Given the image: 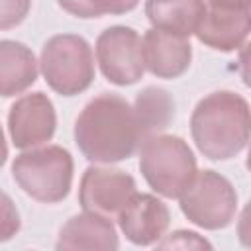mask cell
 <instances>
[{
  "mask_svg": "<svg viewBox=\"0 0 251 251\" xmlns=\"http://www.w3.org/2000/svg\"><path fill=\"white\" fill-rule=\"evenodd\" d=\"M143 139L133 106L118 94L102 92L75 120V143L92 163L126 161L139 149Z\"/></svg>",
  "mask_w": 251,
  "mask_h": 251,
  "instance_id": "1",
  "label": "cell"
},
{
  "mask_svg": "<svg viewBox=\"0 0 251 251\" xmlns=\"http://www.w3.org/2000/svg\"><path fill=\"white\" fill-rule=\"evenodd\" d=\"M249 102L231 90L204 96L190 116V135L198 151L212 161L237 157L249 141Z\"/></svg>",
  "mask_w": 251,
  "mask_h": 251,
  "instance_id": "2",
  "label": "cell"
},
{
  "mask_svg": "<svg viewBox=\"0 0 251 251\" xmlns=\"http://www.w3.org/2000/svg\"><path fill=\"white\" fill-rule=\"evenodd\" d=\"M137 151L145 182L163 198H178L198 171L190 145L178 135H147Z\"/></svg>",
  "mask_w": 251,
  "mask_h": 251,
  "instance_id": "3",
  "label": "cell"
},
{
  "mask_svg": "<svg viewBox=\"0 0 251 251\" xmlns=\"http://www.w3.org/2000/svg\"><path fill=\"white\" fill-rule=\"evenodd\" d=\"M73 155L61 145L31 147L12 163L16 184L33 200L57 204L65 200L73 186Z\"/></svg>",
  "mask_w": 251,
  "mask_h": 251,
  "instance_id": "4",
  "label": "cell"
},
{
  "mask_svg": "<svg viewBox=\"0 0 251 251\" xmlns=\"http://www.w3.org/2000/svg\"><path fill=\"white\" fill-rule=\"evenodd\" d=\"M39 69L53 92L61 96H76L94 80L92 47L80 35L57 33L43 43Z\"/></svg>",
  "mask_w": 251,
  "mask_h": 251,
  "instance_id": "5",
  "label": "cell"
},
{
  "mask_svg": "<svg viewBox=\"0 0 251 251\" xmlns=\"http://www.w3.org/2000/svg\"><path fill=\"white\" fill-rule=\"evenodd\" d=\"M184 218L202 229H224L237 214V192L233 184L212 169L196 171L192 182L178 196Z\"/></svg>",
  "mask_w": 251,
  "mask_h": 251,
  "instance_id": "6",
  "label": "cell"
},
{
  "mask_svg": "<svg viewBox=\"0 0 251 251\" xmlns=\"http://www.w3.org/2000/svg\"><path fill=\"white\" fill-rule=\"evenodd\" d=\"M96 63L108 82L116 86L135 84L143 73L141 37L129 25L106 27L96 37Z\"/></svg>",
  "mask_w": 251,
  "mask_h": 251,
  "instance_id": "7",
  "label": "cell"
},
{
  "mask_svg": "<svg viewBox=\"0 0 251 251\" xmlns=\"http://www.w3.org/2000/svg\"><path fill=\"white\" fill-rule=\"evenodd\" d=\"M57 127V114L45 92L20 96L8 112V131L14 147L31 149L51 141Z\"/></svg>",
  "mask_w": 251,
  "mask_h": 251,
  "instance_id": "8",
  "label": "cell"
},
{
  "mask_svg": "<svg viewBox=\"0 0 251 251\" xmlns=\"http://www.w3.org/2000/svg\"><path fill=\"white\" fill-rule=\"evenodd\" d=\"M135 178L122 169L88 167L78 184V204L82 210L114 216L135 194Z\"/></svg>",
  "mask_w": 251,
  "mask_h": 251,
  "instance_id": "9",
  "label": "cell"
},
{
  "mask_svg": "<svg viewBox=\"0 0 251 251\" xmlns=\"http://www.w3.org/2000/svg\"><path fill=\"white\" fill-rule=\"evenodd\" d=\"M118 224L133 245H155L171 224V212L161 198L135 192L118 212Z\"/></svg>",
  "mask_w": 251,
  "mask_h": 251,
  "instance_id": "10",
  "label": "cell"
},
{
  "mask_svg": "<svg viewBox=\"0 0 251 251\" xmlns=\"http://www.w3.org/2000/svg\"><path fill=\"white\" fill-rule=\"evenodd\" d=\"M143 67L157 78H178L192 61V45L188 37L151 27L141 37Z\"/></svg>",
  "mask_w": 251,
  "mask_h": 251,
  "instance_id": "11",
  "label": "cell"
},
{
  "mask_svg": "<svg viewBox=\"0 0 251 251\" xmlns=\"http://www.w3.org/2000/svg\"><path fill=\"white\" fill-rule=\"evenodd\" d=\"M249 29H251L249 10L220 8L206 4V14L202 16L194 35L206 47L229 53L245 45Z\"/></svg>",
  "mask_w": 251,
  "mask_h": 251,
  "instance_id": "12",
  "label": "cell"
},
{
  "mask_svg": "<svg viewBox=\"0 0 251 251\" xmlns=\"http://www.w3.org/2000/svg\"><path fill=\"white\" fill-rule=\"evenodd\" d=\"M57 249H88V251H114L120 247L116 227L108 216L82 210L65 222L59 231Z\"/></svg>",
  "mask_w": 251,
  "mask_h": 251,
  "instance_id": "13",
  "label": "cell"
},
{
  "mask_svg": "<svg viewBox=\"0 0 251 251\" xmlns=\"http://www.w3.org/2000/svg\"><path fill=\"white\" fill-rule=\"evenodd\" d=\"M33 51L20 41L0 39V96L10 98L25 92L39 73Z\"/></svg>",
  "mask_w": 251,
  "mask_h": 251,
  "instance_id": "14",
  "label": "cell"
},
{
  "mask_svg": "<svg viewBox=\"0 0 251 251\" xmlns=\"http://www.w3.org/2000/svg\"><path fill=\"white\" fill-rule=\"evenodd\" d=\"M204 14V0H145V16L151 27L182 37L194 35Z\"/></svg>",
  "mask_w": 251,
  "mask_h": 251,
  "instance_id": "15",
  "label": "cell"
},
{
  "mask_svg": "<svg viewBox=\"0 0 251 251\" xmlns=\"http://www.w3.org/2000/svg\"><path fill=\"white\" fill-rule=\"evenodd\" d=\"M133 110L143 137L163 131L175 120V102L171 94L157 86L143 88L135 98Z\"/></svg>",
  "mask_w": 251,
  "mask_h": 251,
  "instance_id": "16",
  "label": "cell"
},
{
  "mask_svg": "<svg viewBox=\"0 0 251 251\" xmlns=\"http://www.w3.org/2000/svg\"><path fill=\"white\" fill-rule=\"evenodd\" d=\"M57 4L75 18L90 20L127 14L139 4V0H57Z\"/></svg>",
  "mask_w": 251,
  "mask_h": 251,
  "instance_id": "17",
  "label": "cell"
},
{
  "mask_svg": "<svg viewBox=\"0 0 251 251\" xmlns=\"http://www.w3.org/2000/svg\"><path fill=\"white\" fill-rule=\"evenodd\" d=\"M155 245L159 249H212V243L208 239L188 229H176L169 235H163Z\"/></svg>",
  "mask_w": 251,
  "mask_h": 251,
  "instance_id": "18",
  "label": "cell"
},
{
  "mask_svg": "<svg viewBox=\"0 0 251 251\" xmlns=\"http://www.w3.org/2000/svg\"><path fill=\"white\" fill-rule=\"evenodd\" d=\"M20 226L22 220L14 200L4 190H0V243L10 241L20 231Z\"/></svg>",
  "mask_w": 251,
  "mask_h": 251,
  "instance_id": "19",
  "label": "cell"
},
{
  "mask_svg": "<svg viewBox=\"0 0 251 251\" xmlns=\"http://www.w3.org/2000/svg\"><path fill=\"white\" fill-rule=\"evenodd\" d=\"M31 0H0V29L20 25L29 14Z\"/></svg>",
  "mask_w": 251,
  "mask_h": 251,
  "instance_id": "20",
  "label": "cell"
},
{
  "mask_svg": "<svg viewBox=\"0 0 251 251\" xmlns=\"http://www.w3.org/2000/svg\"><path fill=\"white\" fill-rule=\"evenodd\" d=\"M251 0H208V6H220V8H241L249 10Z\"/></svg>",
  "mask_w": 251,
  "mask_h": 251,
  "instance_id": "21",
  "label": "cell"
},
{
  "mask_svg": "<svg viewBox=\"0 0 251 251\" xmlns=\"http://www.w3.org/2000/svg\"><path fill=\"white\" fill-rule=\"evenodd\" d=\"M6 159H8V145H6V137H4V131L0 126V167L6 163Z\"/></svg>",
  "mask_w": 251,
  "mask_h": 251,
  "instance_id": "22",
  "label": "cell"
}]
</instances>
